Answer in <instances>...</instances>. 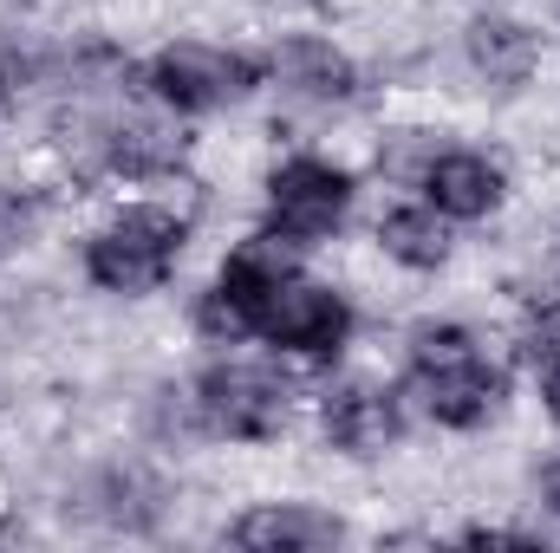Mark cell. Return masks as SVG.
I'll use <instances>...</instances> for the list:
<instances>
[{
  "label": "cell",
  "mask_w": 560,
  "mask_h": 553,
  "mask_svg": "<svg viewBox=\"0 0 560 553\" xmlns=\"http://www.w3.org/2000/svg\"><path fill=\"white\" fill-rule=\"evenodd\" d=\"M196 242V209L170 202V196H131L112 202L85 235H79V280L105 299H156L176 268L189 261Z\"/></svg>",
  "instance_id": "obj_1"
},
{
  "label": "cell",
  "mask_w": 560,
  "mask_h": 553,
  "mask_svg": "<svg viewBox=\"0 0 560 553\" xmlns=\"http://www.w3.org/2000/svg\"><path fill=\"white\" fill-rule=\"evenodd\" d=\"M138 92L150 105L202 125L255 105L268 92V59L235 39H202V33H170L138 59Z\"/></svg>",
  "instance_id": "obj_2"
},
{
  "label": "cell",
  "mask_w": 560,
  "mask_h": 553,
  "mask_svg": "<svg viewBox=\"0 0 560 553\" xmlns=\"http://www.w3.org/2000/svg\"><path fill=\"white\" fill-rule=\"evenodd\" d=\"M359 209V169L319 143H293L275 150V163L261 169L255 189V228H268L293 255H319L352 228Z\"/></svg>",
  "instance_id": "obj_3"
},
{
  "label": "cell",
  "mask_w": 560,
  "mask_h": 553,
  "mask_svg": "<svg viewBox=\"0 0 560 553\" xmlns=\"http://www.w3.org/2000/svg\"><path fill=\"white\" fill-rule=\"evenodd\" d=\"M261 59H268V92H280V111L268 118V138L275 143L293 125H339V118H352L372 98L365 59L346 39L319 33V26H280V33H268Z\"/></svg>",
  "instance_id": "obj_4"
},
{
  "label": "cell",
  "mask_w": 560,
  "mask_h": 553,
  "mask_svg": "<svg viewBox=\"0 0 560 553\" xmlns=\"http://www.w3.org/2000/svg\"><path fill=\"white\" fill-rule=\"evenodd\" d=\"M189 385H196V411L215 449H275L300 411V385L275 352L268 358H248L242 345L215 352L202 372H189Z\"/></svg>",
  "instance_id": "obj_5"
},
{
  "label": "cell",
  "mask_w": 560,
  "mask_h": 553,
  "mask_svg": "<svg viewBox=\"0 0 560 553\" xmlns=\"http://www.w3.org/2000/svg\"><path fill=\"white\" fill-rule=\"evenodd\" d=\"M300 268V255L275 242L268 228H248L222 248L215 274L189 293V332L209 345V352H235V345H261V313H268V293Z\"/></svg>",
  "instance_id": "obj_6"
},
{
  "label": "cell",
  "mask_w": 560,
  "mask_h": 553,
  "mask_svg": "<svg viewBox=\"0 0 560 553\" xmlns=\"http://www.w3.org/2000/svg\"><path fill=\"white\" fill-rule=\"evenodd\" d=\"M59 502H66V515H79L85 528L150 541V534H163V528L176 521L183 489H176V475H170L156 456L125 449V456H105V462L79 469V475L66 482V495H59Z\"/></svg>",
  "instance_id": "obj_7"
},
{
  "label": "cell",
  "mask_w": 560,
  "mask_h": 553,
  "mask_svg": "<svg viewBox=\"0 0 560 553\" xmlns=\"http://www.w3.org/2000/svg\"><path fill=\"white\" fill-rule=\"evenodd\" d=\"M313 430H319V449H326L332 462L372 469V462H385V456L405 449L411 404H405L398 378H378V372H332V378L313 391Z\"/></svg>",
  "instance_id": "obj_8"
},
{
  "label": "cell",
  "mask_w": 560,
  "mask_h": 553,
  "mask_svg": "<svg viewBox=\"0 0 560 553\" xmlns=\"http://www.w3.org/2000/svg\"><path fill=\"white\" fill-rule=\"evenodd\" d=\"M359 339V299L339 286V280L319 274H293L268 293V313H261V345L287 358V365H313V372H332Z\"/></svg>",
  "instance_id": "obj_9"
},
{
  "label": "cell",
  "mask_w": 560,
  "mask_h": 553,
  "mask_svg": "<svg viewBox=\"0 0 560 553\" xmlns=\"http://www.w3.org/2000/svg\"><path fill=\"white\" fill-rule=\"evenodd\" d=\"M98 176L125 183V189H170L196 176V131L189 118L150 105L138 92V105H112L105 131H98Z\"/></svg>",
  "instance_id": "obj_10"
},
{
  "label": "cell",
  "mask_w": 560,
  "mask_h": 553,
  "mask_svg": "<svg viewBox=\"0 0 560 553\" xmlns=\"http://www.w3.org/2000/svg\"><path fill=\"white\" fill-rule=\"evenodd\" d=\"M456 59L489 98H528L541 66H548V33L528 13H515L502 0H482L456 26Z\"/></svg>",
  "instance_id": "obj_11"
},
{
  "label": "cell",
  "mask_w": 560,
  "mask_h": 553,
  "mask_svg": "<svg viewBox=\"0 0 560 553\" xmlns=\"http://www.w3.org/2000/svg\"><path fill=\"white\" fill-rule=\"evenodd\" d=\"M398 391L418 423L443 436H482L495 416L509 411V365L502 352L469 358V365H443V372H398Z\"/></svg>",
  "instance_id": "obj_12"
},
{
  "label": "cell",
  "mask_w": 560,
  "mask_h": 553,
  "mask_svg": "<svg viewBox=\"0 0 560 553\" xmlns=\"http://www.w3.org/2000/svg\"><path fill=\"white\" fill-rule=\"evenodd\" d=\"M443 222L456 228H476V222H502L509 202H515V176H509V156L502 150H482V143H443L430 163H423L418 189Z\"/></svg>",
  "instance_id": "obj_13"
},
{
  "label": "cell",
  "mask_w": 560,
  "mask_h": 553,
  "mask_svg": "<svg viewBox=\"0 0 560 553\" xmlns=\"http://www.w3.org/2000/svg\"><path fill=\"white\" fill-rule=\"evenodd\" d=\"M222 541L248 553H319L352 541V521L332 502H313V495H261V502H248L222 521Z\"/></svg>",
  "instance_id": "obj_14"
},
{
  "label": "cell",
  "mask_w": 560,
  "mask_h": 553,
  "mask_svg": "<svg viewBox=\"0 0 560 553\" xmlns=\"http://www.w3.org/2000/svg\"><path fill=\"white\" fill-rule=\"evenodd\" d=\"M372 255L398 274H443L456 261V222H443L423 196H398L372 215Z\"/></svg>",
  "instance_id": "obj_15"
},
{
  "label": "cell",
  "mask_w": 560,
  "mask_h": 553,
  "mask_svg": "<svg viewBox=\"0 0 560 553\" xmlns=\"http://www.w3.org/2000/svg\"><path fill=\"white\" fill-rule=\"evenodd\" d=\"M450 143V131H436V125H423V118H398V125H378L372 131V156H365V169L385 183V189H418L423 163L436 156Z\"/></svg>",
  "instance_id": "obj_16"
},
{
  "label": "cell",
  "mask_w": 560,
  "mask_h": 553,
  "mask_svg": "<svg viewBox=\"0 0 560 553\" xmlns=\"http://www.w3.org/2000/svg\"><path fill=\"white\" fill-rule=\"evenodd\" d=\"M528 489H535V502H541V508H548V515L560 521V449H555V456H541V462H535Z\"/></svg>",
  "instance_id": "obj_17"
},
{
  "label": "cell",
  "mask_w": 560,
  "mask_h": 553,
  "mask_svg": "<svg viewBox=\"0 0 560 553\" xmlns=\"http://www.w3.org/2000/svg\"><path fill=\"white\" fill-rule=\"evenodd\" d=\"M535 398H541V416H548V423L560 430V358L535 372Z\"/></svg>",
  "instance_id": "obj_18"
}]
</instances>
